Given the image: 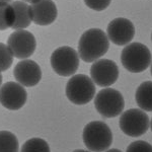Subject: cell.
Returning a JSON list of instances; mask_svg holds the SVG:
<instances>
[{
    "mask_svg": "<svg viewBox=\"0 0 152 152\" xmlns=\"http://www.w3.org/2000/svg\"><path fill=\"white\" fill-rule=\"evenodd\" d=\"M110 49L107 34L99 28H89L82 34L78 42V55L86 63H92L104 56Z\"/></svg>",
    "mask_w": 152,
    "mask_h": 152,
    "instance_id": "1",
    "label": "cell"
},
{
    "mask_svg": "<svg viewBox=\"0 0 152 152\" xmlns=\"http://www.w3.org/2000/svg\"><path fill=\"white\" fill-rule=\"evenodd\" d=\"M82 140L89 151H107L113 143L112 130L104 122H90L83 129Z\"/></svg>",
    "mask_w": 152,
    "mask_h": 152,
    "instance_id": "2",
    "label": "cell"
},
{
    "mask_svg": "<svg viewBox=\"0 0 152 152\" xmlns=\"http://www.w3.org/2000/svg\"><path fill=\"white\" fill-rule=\"evenodd\" d=\"M121 62L125 69L131 73H141L150 66L151 52L141 43H130L121 53Z\"/></svg>",
    "mask_w": 152,
    "mask_h": 152,
    "instance_id": "3",
    "label": "cell"
},
{
    "mask_svg": "<svg viewBox=\"0 0 152 152\" xmlns=\"http://www.w3.org/2000/svg\"><path fill=\"white\" fill-rule=\"evenodd\" d=\"M65 94L68 100L77 105L90 102L95 95V84L87 75L76 74L66 83Z\"/></svg>",
    "mask_w": 152,
    "mask_h": 152,
    "instance_id": "4",
    "label": "cell"
},
{
    "mask_svg": "<svg viewBox=\"0 0 152 152\" xmlns=\"http://www.w3.org/2000/svg\"><path fill=\"white\" fill-rule=\"evenodd\" d=\"M80 57L78 52L69 46H62L52 53L50 63L56 74L68 77L73 76L79 67Z\"/></svg>",
    "mask_w": 152,
    "mask_h": 152,
    "instance_id": "5",
    "label": "cell"
},
{
    "mask_svg": "<svg viewBox=\"0 0 152 152\" xmlns=\"http://www.w3.org/2000/svg\"><path fill=\"white\" fill-rule=\"evenodd\" d=\"M94 107L100 116L116 118L123 112L125 100L119 90L107 87L95 95Z\"/></svg>",
    "mask_w": 152,
    "mask_h": 152,
    "instance_id": "6",
    "label": "cell"
},
{
    "mask_svg": "<svg viewBox=\"0 0 152 152\" xmlns=\"http://www.w3.org/2000/svg\"><path fill=\"white\" fill-rule=\"evenodd\" d=\"M120 129L127 136L140 137L148 131L150 120L142 110L131 109L124 112L120 117Z\"/></svg>",
    "mask_w": 152,
    "mask_h": 152,
    "instance_id": "7",
    "label": "cell"
},
{
    "mask_svg": "<svg viewBox=\"0 0 152 152\" xmlns=\"http://www.w3.org/2000/svg\"><path fill=\"white\" fill-rule=\"evenodd\" d=\"M6 45L14 58L26 60L36 52L37 40L31 31L26 29H18L8 37Z\"/></svg>",
    "mask_w": 152,
    "mask_h": 152,
    "instance_id": "8",
    "label": "cell"
},
{
    "mask_svg": "<svg viewBox=\"0 0 152 152\" xmlns=\"http://www.w3.org/2000/svg\"><path fill=\"white\" fill-rule=\"evenodd\" d=\"M90 78L94 84L100 87H109L119 78V67L114 61L100 59L95 61L90 67Z\"/></svg>",
    "mask_w": 152,
    "mask_h": 152,
    "instance_id": "9",
    "label": "cell"
},
{
    "mask_svg": "<svg viewBox=\"0 0 152 152\" xmlns=\"http://www.w3.org/2000/svg\"><path fill=\"white\" fill-rule=\"evenodd\" d=\"M28 94L18 82L8 81L0 87V104L9 111H18L26 104Z\"/></svg>",
    "mask_w": 152,
    "mask_h": 152,
    "instance_id": "10",
    "label": "cell"
},
{
    "mask_svg": "<svg viewBox=\"0 0 152 152\" xmlns=\"http://www.w3.org/2000/svg\"><path fill=\"white\" fill-rule=\"evenodd\" d=\"M107 36L117 46H127L135 37V26L131 20L125 18L113 19L107 28Z\"/></svg>",
    "mask_w": 152,
    "mask_h": 152,
    "instance_id": "11",
    "label": "cell"
},
{
    "mask_svg": "<svg viewBox=\"0 0 152 152\" xmlns=\"http://www.w3.org/2000/svg\"><path fill=\"white\" fill-rule=\"evenodd\" d=\"M16 82L24 87H33L39 84L42 79V69L36 61L26 59L19 61L13 69Z\"/></svg>",
    "mask_w": 152,
    "mask_h": 152,
    "instance_id": "12",
    "label": "cell"
},
{
    "mask_svg": "<svg viewBox=\"0 0 152 152\" xmlns=\"http://www.w3.org/2000/svg\"><path fill=\"white\" fill-rule=\"evenodd\" d=\"M29 5L33 23L37 26H50L57 19L58 9L53 0H38Z\"/></svg>",
    "mask_w": 152,
    "mask_h": 152,
    "instance_id": "13",
    "label": "cell"
},
{
    "mask_svg": "<svg viewBox=\"0 0 152 152\" xmlns=\"http://www.w3.org/2000/svg\"><path fill=\"white\" fill-rule=\"evenodd\" d=\"M11 5L15 12V23L12 28L14 31H18V29H26L28 28L33 23L31 5L21 0H14Z\"/></svg>",
    "mask_w": 152,
    "mask_h": 152,
    "instance_id": "14",
    "label": "cell"
},
{
    "mask_svg": "<svg viewBox=\"0 0 152 152\" xmlns=\"http://www.w3.org/2000/svg\"><path fill=\"white\" fill-rule=\"evenodd\" d=\"M135 99L140 107L145 112H152V81H144L138 86Z\"/></svg>",
    "mask_w": 152,
    "mask_h": 152,
    "instance_id": "15",
    "label": "cell"
},
{
    "mask_svg": "<svg viewBox=\"0 0 152 152\" xmlns=\"http://www.w3.org/2000/svg\"><path fill=\"white\" fill-rule=\"evenodd\" d=\"M15 23V12L11 3H0V31L12 28Z\"/></svg>",
    "mask_w": 152,
    "mask_h": 152,
    "instance_id": "16",
    "label": "cell"
},
{
    "mask_svg": "<svg viewBox=\"0 0 152 152\" xmlns=\"http://www.w3.org/2000/svg\"><path fill=\"white\" fill-rule=\"evenodd\" d=\"M0 152H19L18 137L10 131H0Z\"/></svg>",
    "mask_w": 152,
    "mask_h": 152,
    "instance_id": "17",
    "label": "cell"
},
{
    "mask_svg": "<svg viewBox=\"0 0 152 152\" xmlns=\"http://www.w3.org/2000/svg\"><path fill=\"white\" fill-rule=\"evenodd\" d=\"M20 152H51L47 141L42 138H31L23 143Z\"/></svg>",
    "mask_w": 152,
    "mask_h": 152,
    "instance_id": "18",
    "label": "cell"
},
{
    "mask_svg": "<svg viewBox=\"0 0 152 152\" xmlns=\"http://www.w3.org/2000/svg\"><path fill=\"white\" fill-rule=\"evenodd\" d=\"M13 58V55L6 44L0 43V72H4L11 67Z\"/></svg>",
    "mask_w": 152,
    "mask_h": 152,
    "instance_id": "19",
    "label": "cell"
},
{
    "mask_svg": "<svg viewBox=\"0 0 152 152\" xmlns=\"http://www.w3.org/2000/svg\"><path fill=\"white\" fill-rule=\"evenodd\" d=\"M126 152H152V145L146 141H134L128 146Z\"/></svg>",
    "mask_w": 152,
    "mask_h": 152,
    "instance_id": "20",
    "label": "cell"
},
{
    "mask_svg": "<svg viewBox=\"0 0 152 152\" xmlns=\"http://www.w3.org/2000/svg\"><path fill=\"white\" fill-rule=\"evenodd\" d=\"M88 8L94 11H102L110 6L112 0H83Z\"/></svg>",
    "mask_w": 152,
    "mask_h": 152,
    "instance_id": "21",
    "label": "cell"
},
{
    "mask_svg": "<svg viewBox=\"0 0 152 152\" xmlns=\"http://www.w3.org/2000/svg\"><path fill=\"white\" fill-rule=\"evenodd\" d=\"M21 1H24V2H26V3H28V4H33V3H35V2L38 1V0H21Z\"/></svg>",
    "mask_w": 152,
    "mask_h": 152,
    "instance_id": "22",
    "label": "cell"
},
{
    "mask_svg": "<svg viewBox=\"0 0 152 152\" xmlns=\"http://www.w3.org/2000/svg\"><path fill=\"white\" fill-rule=\"evenodd\" d=\"M14 0H0V3H12Z\"/></svg>",
    "mask_w": 152,
    "mask_h": 152,
    "instance_id": "23",
    "label": "cell"
},
{
    "mask_svg": "<svg viewBox=\"0 0 152 152\" xmlns=\"http://www.w3.org/2000/svg\"><path fill=\"white\" fill-rule=\"evenodd\" d=\"M105 152H122V151H121V150H119V149H116V148H115V149H107V150L105 151Z\"/></svg>",
    "mask_w": 152,
    "mask_h": 152,
    "instance_id": "24",
    "label": "cell"
},
{
    "mask_svg": "<svg viewBox=\"0 0 152 152\" xmlns=\"http://www.w3.org/2000/svg\"><path fill=\"white\" fill-rule=\"evenodd\" d=\"M73 152H91V151H87V150H81V149H77V150H74Z\"/></svg>",
    "mask_w": 152,
    "mask_h": 152,
    "instance_id": "25",
    "label": "cell"
},
{
    "mask_svg": "<svg viewBox=\"0 0 152 152\" xmlns=\"http://www.w3.org/2000/svg\"><path fill=\"white\" fill-rule=\"evenodd\" d=\"M1 84H2V74L0 72V87H1Z\"/></svg>",
    "mask_w": 152,
    "mask_h": 152,
    "instance_id": "26",
    "label": "cell"
},
{
    "mask_svg": "<svg viewBox=\"0 0 152 152\" xmlns=\"http://www.w3.org/2000/svg\"><path fill=\"white\" fill-rule=\"evenodd\" d=\"M150 128H151V131H152V119H151V121H150Z\"/></svg>",
    "mask_w": 152,
    "mask_h": 152,
    "instance_id": "27",
    "label": "cell"
},
{
    "mask_svg": "<svg viewBox=\"0 0 152 152\" xmlns=\"http://www.w3.org/2000/svg\"><path fill=\"white\" fill-rule=\"evenodd\" d=\"M151 75H152V62H151Z\"/></svg>",
    "mask_w": 152,
    "mask_h": 152,
    "instance_id": "28",
    "label": "cell"
},
{
    "mask_svg": "<svg viewBox=\"0 0 152 152\" xmlns=\"http://www.w3.org/2000/svg\"><path fill=\"white\" fill-rule=\"evenodd\" d=\"M151 40H152V34H151Z\"/></svg>",
    "mask_w": 152,
    "mask_h": 152,
    "instance_id": "29",
    "label": "cell"
}]
</instances>
